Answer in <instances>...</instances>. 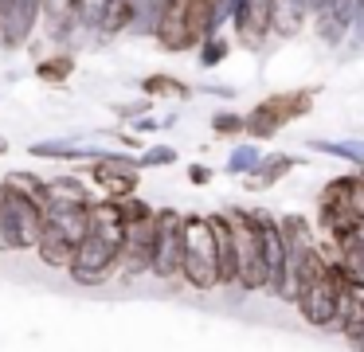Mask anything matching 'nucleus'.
Wrapping results in <instances>:
<instances>
[{"instance_id":"1","label":"nucleus","mask_w":364,"mask_h":352,"mask_svg":"<svg viewBox=\"0 0 364 352\" xmlns=\"http://www.w3.org/2000/svg\"><path fill=\"white\" fill-rule=\"evenodd\" d=\"M235 0H168L157 12L153 36L165 51H192L208 36H220V28L231 20Z\"/></svg>"},{"instance_id":"2","label":"nucleus","mask_w":364,"mask_h":352,"mask_svg":"<svg viewBox=\"0 0 364 352\" xmlns=\"http://www.w3.org/2000/svg\"><path fill=\"white\" fill-rule=\"evenodd\" d=\"M122 223H126V235H122L118 270L126 278H141V274H149L153 235H157V208L137 200V196H129V200H122Z\"/></svg>"},{"instance_id":"3","label":"nucleus","mask_w":364,"mask_h":352,"mask_svg":"<svg viewBox=\"0 0 364 352\" xmlns=\"http://www.w3.org/2000/svg\"><path fill=\"white\" fill-rule=\"evenodd\" d=\"M181 278L192 289H215L220 274H215V239L208 215H184V231H181Z\"/></svg>"},{"instance_id":"4","label":"nucleus","mask_w":364,"mask_h":352,"mask_svg":"<svg viewBox=\"0 0 364 352\" xmlns=\"http://www.w3.org/2000/svg\"><path fill=\"white\" fill-rule=\"evenodd\" d=\"M43 227V211L32 196L0 184V250H36Z\"/></svg>"},{"instance_id":"5","label":"nucleus","mask_w":364,"mask_h":352,"mask_svg":"<svg viewBox=\"0 0 364 352\" xmlns=\"http://www.w3.org/2000/svg\"><path fill=\"white\" fill-rule=\"evenodd\" d=\"M231 223V242H235V286L247 294L267 289V274H262V255H259V231H255V211L231 208L223 211Z\"/></svg>"},{"instance_id":"6","label":"nucleus","mask_w":364,"mask_h":352,"mask_svg":"<svg viewBox=\"0 0 364 352\" xmlns=\"http://www.w3.org/2000/svg\"><path fill=\"white\" fill-rule=\"evenodd\" d=\"M309 106H314V90H282V94H270V98H262L259 106L251 110V114H243V122H247L243 133L267 141V137H274L282 125H290L294 117L309 114Z\"/></svg>"},{"instance_id":"7","label":"nucleus","mask_w":364,"mask_h":352,"mask_svg":"<svg viewBox=\"0 0 364 352\" xmlns=\"http://www.w3.org/2000/svg\"><path fill=\"white\" fill-rule=\"evenodd\" d=\"M181 231L184 215L173 208H157V235H153V255H149V274L161 282L181 278Z\"/></svg>"},{"instance_id":"8","label":"nucleus","mask_w":364,"mask_h":352,"mask_svg":"<svg viewBox=\"0 0 364 352\" xmlns=\"http://www.w3.org/2000/svg\"><path fill=\"white\" fill-rule=\"evenodd\" d=\"M341 282H345V274L329 262V270H325L321 278L309 282V286L294 297V305H298V313H301L306 325H314V329H333L337 325V289H341Z\"/></svg>"},{"instance_id":"9","label":"nucleus","mask_w":364,"mask_h":352,"mask_svg":"<svg viewBox=\"0 0 364 352\" xmlns=\"http://www.w3.org/2000/svg\"><path fill=\"white\" fill-rule=\"evenodd\" d=\"M67 274H71L79 286H102V282H110L114 274H118V250H114L110 242L87 235V239L75 247V258H71V266H67Z\"/></svg>"},{"instance_id":"10","label":"nucleus","mask_w":364,"mask_h":352,"mask_svg":"<svg viewBox=\"0 0 364 352\" xmlns=\"http://www.w3.org/2000/svg\"><path fill=\"white\" fill-rule=\"evenodd\" d=\"M90 180L95 188L102 192V200H129L137 192V161L134 156H118V153H106V156H95L90 164Z\"/></svg>"},{"instance_id":"11","label":"nucleus","mask_w":364,"mask_h":352,"mask_svg":"<svg viewBox=\"0 0 364 352\" xmlns=\"http://www.w3.org/2000/svg\"><path fill=\"white\" fill-rule=\"evenodd\" d=\"M255 231H259V255H262V274H267V294L278 297L286 278V239L278 215L270 211H255Z\"/></svg>"},{"instance_id":"12","label":"nucleus","mask_w":364,"mask_h":352,"mask_svg":"<svg viewBox=\"0 0 364 352\" xmlns=\"http://www.w3.org/2000/svg\"><path fill=\"white\" fill-rule=\"evenodd\" d=\"M270 4L274 0H235L231 8V23H235V36L243 47L259 51L270 36Z\"/></svg>"},{"instance_id":"13","label":"nucleus","mask_w":364,"mask_h":352,"mask_svg":"<svg viewBox=\"0 0 364 352\" xmlns=\"http://www.w3.org/2000/svg\"><path fill=\"white\" fill-rule=\"evenodd\" d=\"M208 227H212V239H215V274H220V286H235V242H231L228 215L212 211Z\"/></svg>"},{"instance_id":"14","label":"nucleus","mask_w":364,"mask_h":352,"mask_svg":"<svg viewBox=\"0 0 364 352\" xmlns=\"http://www.w3.org/2000/svg\"><path fill=\"white\" fill-rule=\"evenodd\" d=\"M309 16H314V0H274L270 4V36L278 39L298 36Z\"/></svg>"},{"instance_id":"15","label":"nucleus","mask_w":364,"mask_h":352,"mask_svg":"<svg viewBox=\"0 0 364 352\" xmlns=\"http://www.w3.org/2000/svg\"><path fill=\"white\" fill-rule=\"evenodd\" d=\"M345 336L360 333L364 329V286H356V282H341L337 289V325Z\"/></svg>"},{"instance_id":"16","label":"nucleus","mask_w":364,"mask_h":352,"mask_svg":"<svg viewBox=\"0 0 364 352\" xmlns=\"http://www.w3.org/2000/svg\"><path fill=\"white\" fill-rule=\"evenodd\" d=\"M71 203H95L82 180H75V176L43 180V211L48 208H71Z\"/></svg>"},{"instance_id":"17","label":"nucleus","mask_w":364,"mask_h":352,"mask_svg":"<svg viewBox=\"0 0 364 352\" xmlns=\"http://www.w3.org/2000/svg\"><path fill=\"white\" fill-rule=\"evenodd\" d=\"M36 255H40L48 266H55V270H67L71 258H75V242H67L51 223H43L40 227V242H36Z\"/></svg>"},{"instance_id":"18","label":"nucleus","mask_w":364,"mask_h":352,"mask_svg":"<svg viewBox=\"0 0 364 352\" xmlns=\"http://www.w3.org/2000/svg\"><path fill=\"white\" fill-rule=\"evenodd\" d=\"M294 169H298V161H294L290 153H270V156H262V161L255 164V172H247V188H255V192H259V188H270Z\"/></svg>"},{"instance_id":"19","label":"nucleus","mask_w":364,"mask_h":352,"mask_svg":"<svg viewBox=\"0 0 364 352\" xmlns=\"http://www.w3.org/2000/svg\"><path fill=\"white\" fill-rule=\"evenodd\" d=\"M71 70H75V51H55V55H48V59H40L36 75H40L43 82H67Z\"/></svg>"},{"instance_id":"20","label":"nucleus","mask_w":364,"mask_h":352,"mask_svg":"<svg viewBox=\"0 0 364 352\" xmlns=\"http://www.w3.org/2000/svg\"><path fill=\"white\" fill-rule=\"evenodd\" d=\"M317 153H329V156H341L348 164H360L364 169V141H309Z\"/></svg>"},{"instance_id":"21","label":"nucleus","mask_w":364,"mask_h":352,"mask_svg":"<svg viewBox=\"0 0 364 352\" xmlns=\"http://www.w3.org/2000/svg\"><path fill=\"white\" fill-rule=\"evenodd\" d=\"M141 94L145 98H161V94H173V98H188V86L173 75H149L141 82Z\"/></svg>"},{"instance_id":"22","label":"nucleus","mask_w":364,"mask_h":352,"mask_svg":"<svg viewBox=\"0 0 364 352\" xmlns=\"http://www.w3.org/2000/svg\"><path fill=\"white\" fill-rule=\"evenodd\" d=\"M262 161L259 145H235V153L228 156V172H239V176H247V172H255V164Z\"/></svg>"},{"instance_id":"23","label":"nucleus","mask_w":364,"mask_h":352,"mask_svg":"<svg viewBox=\"0 0 364 352\" xmlns=\"http://www.w3.org/2000/svg\"><path fill=\"white\" fill-rule=\"evenodd\" d=\"M228 39L223 36H208L204 43H200V67H220L223 59H228Z\"/></svg>"},{"instance_id":"24","label":"nucleus","mask_w":364,"mask_h":352,"mask_svg":"<svg viewBox=\"0 0 364 352\" xmlns=\"http://www.w3.org/2000/svg\"><path fill=\"white\" fill-rule=\"evenodd\" d=\"M243 129H247L243 114H228V110H223V114L212 117V133H215V137H239Z\"/></svg>"},{"instance_id":"25","label":"nucleus","mask_w":364,"mask_h":352,"mask_svg":"<svg viewBox=\"0 0 364 352\" xmlns=\"http://www.w3.org/2000/svg\"><path fill=\"white\" fill-rule=\"evenodd\" d=\"M345 203H348V211L364 223V180L360 176H345Z\"/></svg>"},{"instance_id":"26","label":"nucleus","mask_w":364,"mask_h":352,"mask_svg":"<svg viewBox=\"0 0 364 352\" xmlns=\"http://www.w3.org/2000/svg\"><path fill=\"white\" fill-rule=\"evenodd\" d=\"M176 161V153L168 145H161V149H149V153H141L137 156V172L141 169H157V164H173Z\"/></svg>"},{"instance_id":"27","label":"nucleus","mask_w":364,"mask_h":352,"mask_svg":"<svg viewBox=\"0 0 364 352\" xmlns=\"http://www.w3.org/2000/svg\"><path fill=\"white\" fill-rule=\"evenodd\" d=\"M188 180L192 184H208V180H212V169H208V164H188Z\"/></svg>"},{"instance_id":"28","label":"nucleus","mask_w":364,"mask_h":352,"mask_svg":"<svg viewBox=\"0 0 364 352\" xmlns=\"http://www.w3.org/2000/svg\"><path fill=\"white\" fill-rule=\"evenodd\" d=\"M348 344H353V352H364V329H360V333L348 336Z\"/></svg>"},{"instance_id":"29","label":"nucleus","mask_w":364,"mask_h":352,"mask_svg":"<svg viewBox=\"0 0 364 352\" xmlns=\"http://www.w3.org/2000/svg\"><path fill=\"white\" fill-rule=\"evenodd\" d=\"M356 242H360V250H364V223H360V231H356Z\"/></svg>"},{"instance_id":"30","label":"nucleus","mask_w":364,"mask_h":352,"mask_svg":"<svg viewBox=\"0 0 364 352\" xmlns=\"http://www.w3.org/2000/svg\"><path fill=\"white\" fill-rule=\"evenodd\" d=\"M4 153H9V141H4V137H0V156H4Z\"/></svg>"},{"instance_id":"31","label":"nucleus","mask_w":364,"mask_h":352,"mask_svg":"<svg viewBox=\"0 0 364 352\" xmlns=\"http://www.w3.org/2000/svg\"><path fill=\"white\" fill-rule=\"evenodd\" d=\"M360 180H364V169H360Z\"/></svg>"}]
</instances>
